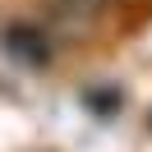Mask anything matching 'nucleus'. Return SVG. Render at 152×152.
Here are the masks:
<instances>
[{
    "instance_id": "f257e3e1",
    "label": "nucleus",
    "mask_w": 152,
    "mask_h": 152,
    "mask_svg": "<svg viewBox=\"0 0 152 152\" xmlns=\"http://www.w3.org/2000/svg\"><path fill=\"white\" fill-rule=\"evenodd\" d=\"M5 51H10L19 65H46V60H51V42L42 37L37 28H28V23L5 28Z\"/></svg>"
},
{
    "instance_id": "f03ea898",
    "label": "nucleus",
    "mask_w": 152,
    "mask_h": 152,
    "mask_svg": "<svg viewBox=\"0 0 152 152\" xmlns=\"http://www.w3.org/2000/svg\"><path fill=\"white\" fill-rule=\"evenodd\" d=\"M69 5H78V10H97V5H106V0H69Z\"/></svg>"
}]
</instances>
